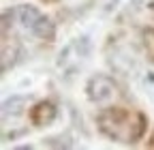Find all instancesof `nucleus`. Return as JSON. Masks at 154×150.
Returning a JSON list of instances; mask_svg holds the SVG:
<instances>
[{"instance_id":"obj_11","label":"nucleus","mask_w":154,"mask_h":150,"mask_svg":"<svg viewBox=\"0 0 154 150\" xmlns=\"http://www.w3.org/2000/svg\"><path fill=\"white\" fill-rule=\"evenodd\" d=\"M146 47H148L150 58L154 60V30H148L146 32Z\"/></svg>"},{"instance_id":"obj_9","label":"nucleus","mask_w":154,"mask_h":150,"mask_svg":"<svg viewBox=\"0 0 154 150\" xmlns=\"http://www.w3.org/2000/svg\"><path fill=\"white\" fill-rule=\"evenodd\" d=\"M32 32L38 36V39H43V41H54L56 39V26H54V22L49 20V17H41L38 20V24L32 28Z\"/></svg>"},{"instance_id":"obj_8","label":"nucleus","mask_w":154,"mask_h":150,"mask_svg":"<svg viewBox=\"0 0 154 150\" xmlns=\"http://www.w3.org/2000/svg\"><path fill=\"white\" fill-rule=\"evenodd\" d=\"M19 54H22V49H19V45H17V43H11V47H9L7 39L2 41V64H0L2 73H7V71L17 62V56H19Z\"/></svg>"},{"instance_id":"obj_3","label":"nucleus","mask_w":154,"mask_h":150,"mask_svg":"<svg viewBox=\"0 0 154 150\" xmlns=\"http://www.w3.org/2000/svg\"><path fill=\"white\" fill-rule=\"evenodd\" d=\"M88 54H90V41L86 39V36L75 39V41H71V43L60 52L58 67H62V69H75L79 60H86V58H88Z\"/></svg>"},{"instance_id":"obj_7","label":"nucleus","mask_w":154,"mask_h":150,"mask_svg":"<svg viewBox=\"0 0 154 150\" xmlns=\"http://www.w3.org/2000/svg\"><path fill=\"white\" fill-rule=\"evenodd\" d=\"M15 13H17V22L22 24L24 28H28V30H32V28L38 24V20L43 17L41 11H38L36 7H32V5H22V7H17Z\"/></svg>"},{"instance_id":"obj_4","label":"nucleus","mask_w":154,"mask_h":150,"mask_svg":"<svg viewBox=\"0 0 154 150\" xmlns=\"http://www.w3.org/2000/svg\"><path fill=\"white\" fill-rule=\"evenodd\" d=\"M58 116V109L51 101H41L30 109V120L34 127H49Z\"/></svg>"},{"instance_id":"obj_10","label":"nucleus","mask_w":154,"mask_h":150,"mask_svg":"<svg viewBox=\"0 0 154 150\" xmlns=\"http://www.w3.org/2000/svg\"><path fill=\"white\" fill-rule=\"evenodd\" d=\"M45 144H47V146H56V148H60V146H62V148H71V146H73L69 135H64V137H51V139H47Z\"/></svg>"},{"instance_id":"obj_6","label":"nucleus","mask_w":154,"mask_h":150,"mask_svg":"<svg viewBox=\"0 0 154 150\" xmlns=\"http://www.w3.org/2000/svg\"><path fill=\"white\" fill-rule=\"evenodd\" d=\"M28 107V97H22V95H13L9 97L5 103H2V120L7 122L9 116L15 118V116H22Z\"/></svg>"},{"instance_id":"obj_1","label":"nucleus","mask_w":154,"mask_h":150,"mask_svg":"<svg viewBox=\"0 0 154 150\" xmlns=\"http://www.w3.org/2000/svg\"><path fill=\"white\" fill-rule=\"evenodd\" d=\"M96 124L103 135L120 144H135L143 137L146 131V116L139 111H128L124 107L107 105L99 111Z\"/></svg>"},{"instance_id":"obj_2","label":"nucleus","mask_w":154,"mask_h":150,"mask_svg":"<svg viewBox=\"0 0 154 150\" xmlns=\"http://www.w3.org/2000/svg\"><path fill=\"white\" fill-rule=\"evenodd\" d=\"M86 95L94 105L107 107V105H111L116 101V97H118V86H116V82L109 77V75L96 73L86 84Z\"/></svg>"},{"instance_id":"obj_5","label":"nucleus","mask_w":154,"mask_h":150,"mask_svg":"<svg viewBox=\"0 0 154 150\" xmlns=\"http://www.w3.org/2000/svg\"><path fill=\"white\" fill-rule=\"evenodd\" d=\"M109 64L120 73H131L137 67V60H135V54L128 52L126 47H116L113 54L109 56Z\"/></svg>"}]
</instances>
